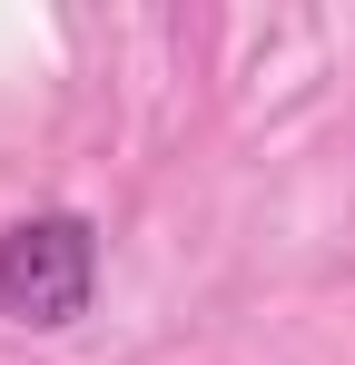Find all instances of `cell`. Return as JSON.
Listing matches in <instances>:
<instances>
[{"label":"cell","mask_w":355,"mask_h":365,"mask_svg":"<svg viewBox=\"0 0 355 365\" xmlns=\"http://www.w3.org/2000/svg\"><path fill=\"white\" fill-rule=\"evenodd\" d=\"M89 287H99V227L79 207H40V217L0 227V316L50 336L89 316Z\"/></svg>","instance_id":"1"}]
</instances>
